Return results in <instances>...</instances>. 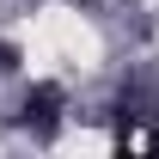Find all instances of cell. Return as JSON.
<instances>
[{"label": "cell", "mask_w": 159, "mask_h": 159, "mask_svg": "<svg viewBox=\"0 0 159 159\" xmlns=\"http://www.w3.org/2000/svg\"><path fill=\"white\" fill-rule=\"evenodd\" d=\"M55 110H61L55 86H37V92L25 98V122H31V129H55Z\"/></svg>", "instance_id": "6da1fadb"}]
</instances>
